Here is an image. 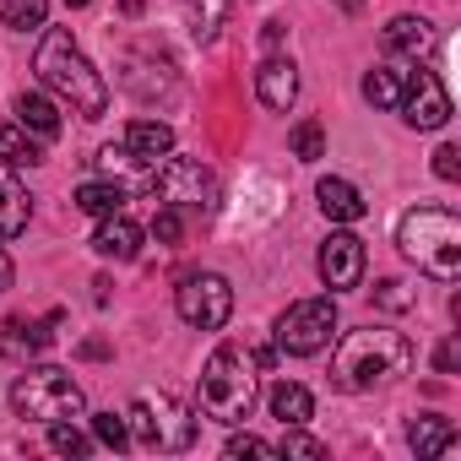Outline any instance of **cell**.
Wrapping results in <instances>:
<instances>
[{
	"label": "cell",
	"mask_w": 461,
	"mask_h": 461,
	"mask_svg": "<svg viewBox=\"0 0 461 461\" xmlns=\"http://www.w3.org/2000/svg\"><path fill=\"white\" fill-rule=\"evenodd\" d=\"M256 93H261L267 109H288V104L299 98V66L283 60V55L261 60V71H256Z\"/></svg>",
	"instance_id": "cell-14"
},
{
	"label": "cell",
	"mask_w": 461,
	"mask_h": 461,
	"mask_svg": "<svg viewBox=\"0 0 461 461\" xmlns=\"http://www.w3.org/2000/svg\"><path fill=\"white\" fill-rule=\"evenodd\" d=\"M407 364H412V342L402 331H380V326L348 331L331 353V385L358 396V391H375V385L407 375Z\"/></svg>",
	"instance_id": "cell-1"
},
{
	"label": "cell",
	"mask_w": 461,
	"mask_h": 461,
	"mask_svg": "<svg viewBox=\"0 0 461 461\" xmlns=\"http://www.w3.org/2000/svg\"><path fill=\"white\" fill-rule=\"evenodd\" d=\"M125 152H131L136 163L158 168V163L174 152V131H168L163 120H136V125H125Z\"/></svg>",
	"instance_id": "cell-17"
},
{
	"label": "cell",
	"mask_w": 461,
	"mask_h": 461,
	"mask_svg": "<svg viewBox=\"0 0 461 461\" xmlns=\"http://www.w3.org/2000/svg\"><path fill=\"white\" fill-rule=\"evenodd\" d=\"M179 17H185L195 44H212L228 23V0H179Z\"/></svg>",
	"instance_id": "cell-20"
},
{
	"label": "cell",
	"mask_w": 461,
	"mask_h": 461,
	"mask_svg": "<svg viewBox=\"0 0 461 461\" xmlns=\"http://www.w3.org/2000/svg\"><path fill=\"white\" fill-rule=\"evenodd\" d=\"M98 174H104V179H114V185H125V190H147V185H152V168H147V163H136V158L125 152V141H120V147L109 141V147L98 152Z\"/></svg>",
	"instance_id": "cell-19"
},
{
	"label": "cell",
	"mask_w": 461,
	"mask_h": 461,
	"mask_svg": "<svg viewBox=\"0 0 461 461\" xmlns=\"http://www.w3.org/2000/svg\"><path fill=\"white\" fill-rule=\"evenodd\" d=\"M50 450H55V456H87V450H93V439L60 418V423H50Z\"/></svg>",
	"instance_id": "cell-28"
},
{
	"label": "cell",
	"mask_w": 461,
	"mask_h": 461,
	"mask_svg": "<svg viewBox=\"0 0 461 461\" xmlns=\"http://www.w3.org/2000/svg\"><path fill=\"white\" fill-rule=\"evenodd\" d=\"M407 445L418 450V456H445V450H456V423L450 418H412L407 423Z\"/></svg>",
	"instance_id": "cell-21"
},
{
	"label": "cell",
	"mask_w": 461,
	"mask_h": 461,
	"mask_svg": "<svg viewBox=\"0 0 461 461\" xmlns=\"http://www.w3.org/2000/svg\"><path fill=\"white\" fill-rule=\"evenodd\" d=\"M375 304H380V310H407V304H412V294H407V283L385 277V283L375 288Z\"/></svg>",
	"instance_id": "cell-33"
},
{
	"label": "cell",
	"mask_w": 461,
	"mask_h": 461,
	"mask_svg": "<svg viewBox=\"0 0 461 461\" xmlns=\"http://www.w3.org/2000/svg\"><path fill=\"white\" fill-rule=\"evenodd\" d=\"M396 245L418 272H429L439 283H450L461 272V222L445 206H412L396 222Z\"/></svg>",
	"instance_id": "cell-3"
},
{
	"label": "cell",
	"mask_w": 461,
	"mask_h": 461,
	"mask_svg": "<svg viewBox=\"0 0 461 461\" xmlns=\"http://www.w3.org/2000/svg\"><path fill=\"white\" fill-rule=\"evenodd\" d=\"M331 337H337V304L331 299H299L277 315V348L294 353V358L321 353Z\"/></svg>",
	"instance_id": "cell-8"
},
{
	"label": "cell",
	"mask_w": 461,
	"mask_h": 461,
	"mask_svg": "<svg viewBox=\"0 0 461 461\" xmlns=\"http://www.w3.org/2000/svg\"><path fill=\"white\" fill-rule=\"evenodd\" d=\"M250 407H256V353L228 342L201 369V412L217 423H245Z\"/></svg>",
	"instance_id": "cell-4"
},
{
	"label": "cell",
	"mask_w": 461,
	"mask_h": 461,
	"mask_svg": "<svg viewBox=\"0 0 461 461\" xmlns=\"http://www.w3.org/2000/svg\"><path fill=\"white\" fill-rule=\"evenodd\" d=\"M125 185H114V179H87V185H77V206L87 212V217H109V212H125Z\"/></svg>",
	"instance_id": "cell-24"
},
{
	"label": "cell",
	"mask_w": 461,
	"mask_h": 461,
	"mask_svg": "<svg viewBox=\"0 0 461 461\" xmlns=\"http://www.w3.org/2000/svg\"><path fill=\"white\" fill-rule=\"evenodd\" d=\"M434 44H439V33H434V23H423V17H391V28H385V50H391V55L423 60V55H434Z\"/></svg>",
	"instance_id": "cell-16"
},
{
	"label": "cell",
	"mask_w": 461,
	"mask_h": 461,
	"mask_svg": "<svg viewBox=\"0 0 461 461\" xmlns=\"http://www.w3.org/2000/svg\"><path fill=\"white\" fill-rule=\"evenodd\" d=\"M434 174L456 185V179H461V147H439V152H434Z\"/></svg>",
	"instance_id": "cell-35"
},
{
	"label": "cell",
	"mask_w": 461,
	"mask_h": 461,
	"mask_svg": "<svg viewBox=\"0 0 461 461\" xmlns=\"http://www.w3.org/2000/svg\"><path fill=\"white\" fill-rule=\"evenodd\" d=\"M337 6H342V12H358V6H364V0H337Z\"/></svg>",
	"instance_id": "cell-39"
},
{
	"label": "cell",
	"mask_w": 461,
	"mask_h": 461,
	"mask_svg": "<svg viewBox=\"0 0 461 461\" xmlns=\"http://www.w3.org/2000/svg\"><path fill=\"white\" fill-rule=\"evenodd\" d=\"M66 6H93V0H66Z\"/></svg>",
	"instance_id": "cell-40"
},
{
	"label": "cell",
	"mask_w": 461,
	"mask_h": 461,
	"mask_svg": "<svg viewBox=\"0 0 461 461\" xmlns=\"http://www.w3.org/2000/svg\"><path fill=\"white\" fill-rule=\"evenodd\" d=\"M93 434H98V445H109V450H125V445H131V423H125L120 412H98V418H93Z\"/></svg>",
	"instance_id": "cell-29"
},
{
	"label": "cell",
	"mask_w": 461,
	"mask_h": 461,
	"mask_svg": "<svg viewBox=\"0 0 461 461\" xmlns=\"http://www.w3.org/2000/svg\"><path fill=\"white\" fill-rule=\"evenodd\" d=\"M55 315L50 321H0V358H17V364H28L33 353H44L50 342H55Z\"/></svg>",
	"instance_id": "cell-12"
},
{
	"label": "cell",
	"mask_w": 461,
	"mask_h": 461,
	"mask_svg": "<svg viewBox=\"0 0 461 461\" xmlns=\"http://www.w3.org/2000/svg\"><path fill=\"white\" fill-rule=\"evenodd\" d=\"M315 201H321V212L331 217V222H358L369 206H364V195H358V185H348V179H321L315 185Z\"/></svg>",
	"instance_id": "cell-18"
},
{
	"label": "cell",
	"mask_w": 461,
	"mask_h": 461,
	"mask_svg": "<svg viewBox=\"0 0 461 461\" xmlns=\"http://www.w3.org/2000/svg\"><path fill=\"white\" fill-rule=\"evenodd\" d=\"M261 39H267V50H277V44H283V23H267V33H261Z\"/></svg>",
	"instance_id": "cell-37"
},
{
	"label": "cell",
	"mask_w": 461,
	"mask_h": 461,
	"mask_svg": "<svg viewBox=\"0 0 461 461\" xmlns=\"http://www.w3.org/2000/svg\"><path fill=\"white\" fill-rule=\"evenodd\" d=\"M17 125L33 131L39 141H50V136H60V109L44 93H17Z\"/></svg>",
	"instance_id": "cell-22"
},
{
	"label": "cell",
	"mask_w": 461,
	"mask_h": 461,
	"mask_svg": "<svg viewBox=\"0 0 461 461\" xmlns=\"http://www.w3.org/2000/svg\"><path fill=\"white\" fill-rule=\"evenodd\" d=\"M456 358H461V353H456V342H445V348H439V353H434V364H439V369H445V375H450V369H456Z\"/></svg>",
	"instance_id": "cell-36"
},
{
	"label": "cell",
	"mask_w": 461,
	"mask_h": 461,
	"mask_svg": "<svg viewBox=\"0 0 461 461\" xmlns=\"http://www.w3.org/2000/svg\"><path fill=\"white\" fill-rule=\"evenodd\" d=\"M50 17V0H0V23L12 33H28V28H44Z\"/></svg>",
	"instance_id": "cell-27"
},
{
	"label": "cell",
	"mask_w": 461,
	"mask_h": 461,
	"mask_svg": "<svg viewBox=\"0 0 461 461\" xmlns=\"http://www.w3.org/2000/svg\"><path fill=\"white\" fill-rule=\"evenodd\" d=\"M396 109H402V120H407L412 131H439V125L450 120V93H445V82H439L434 71H407Z\"/></svg>",
	"instance_id": "cell-10"
},
{
	"label": "cell",
	"mask_w": 461,
	"mask_h": 461,
	"mask_svg": "<svg viewBox=\"0 0 461 461\" xmlns=\"http://www.w3.org/2000/svg\"><path fill=\"white\" fill-rule=\"evenodd\" d=\"M147 190L158 195V206H174V212H217V174L206 163H195V158H174L168 152L152 168Z\"/></svg>",
	"instance_id": "cell-6"
},
{
	"label": "cell",
	"mask_w": 461,
	"mask_h": 461,
	"mask_svg": "<svg viewBox=\"0 0 461 461\" xmlns=\"http://www.w3.org/2000/svg\"><path fill=\"white\" fill-rule=\"evenodd\" d=\"M28 217H33V195L23 190V179L6 163H0V240H17L28 228Z\"/></svg>",
	"instance_id": "cell-15"
},
{
	"label": "cell",
	"mask_w": 461,
	"mask_h": 461,
	"mask_svg": "<svg viewBox=\"0 0 461 461\" xmlns=\"http://www.w3.org/2000/svg\"><path fill=\"white\" fill-rule=\"evenodd\" d=\"M326 152V131L315 125V120H304V125H294V158H304V163H315Z\"/></svg>",
	"instance_id": "cell-30"
},
{
	"label": "cell",
	"mask_w": 461,
	"mask_h": 461,
	"mask_svg": "<svg viewBox=\"0 0 461 461\" xmlns=\"http://www.w3.org/2000/svg\"><path fill=\"white\" fill-rule=\"evenodd\" d=\"M402 77H407V71H391V66H375V71L364 77V98H369L375 109H396V104H402Z\"/></svg>",
	"instance_id": "cell-26"
},
{
	"label": "cell",
	"mask_w": 461,
	"mask_h": 461,
	"mask_svg": "<svg viewBox=\"0 0 461 461\" xmlns=\"http://www.w3.org/2000/svg\"><path fill=\"white\" fill-rule=\"evenodd\" d=\"M179 234H185V217H179L174 206H158V217H152V240H158V245H179Z\"/></svg>",
	"instance_id": "cell-32"
},
{
	"label": "cell",
	"mask_w": 461,
	"mask_h": 461,
	"mask_svg": "<svg viewBox=\"0 0 461 461\" xmlns=\"http://www.w3.org/2000/svg\"><path fill=\"white\" fill-rule=\"evenodd\" d=\"M12 407H17V418H33V423H60V418H82L87 396H82V385H77L66 369L44 364V369L17 375V385H12Z\"/></svg>",
	"instance_id": "cell-5"
},
{
	"label": "cell",
	"mask_w": 461,
	"mask_h": 461,
	"mask_svg": "<svg viewBox=\"0 0 461 461\" xmlns=\"http://www.w3.org/2000/svg\"><path fill=\"white\" fill-rule=\"evenodd\" d=\"M125 423L147 450H190L195 445V418L174 396H136Z\"/></svg>",
	"instance_id": "cell-7"
},
{
	"label": "cell",
	"mask_w": 461,
	"mask_h": 461,
	"mask_svg": "<svg viewBox=\"0 0 461 461\" xmlns=\"http://www.w3.org/2000/svg\"><path fill=\"white\" fill-rule=\"evenodd\" d=\"M267 402H272V418H277L283 429H294V423H304V418L315 412V396H310L299 380H277Z\"/></svg>",
	"instance_id": "cell-23"
},
{
	"label": "cell",
	"mask_w": 461,
	"mask_h": 461,
	"mask_svg": "<svg viewBox=\"0 0 461 461\" xmlns=\"http://www.w3.org/2000/svg\"><path fill=\"white\" fill-rule=\"evenodd\" d=\"M93 250H98L104 261H136V250H141V228H136L125 212H109V217H98Z\"/></svg>",
	"instance_id": "cell-13"
},
{
	"label": "cell",
	"mask_w": 461,
	"mask_h": 461,
	"mask_svg": "<svg viewBox=\"0 0 461 461\" xmlns=\"http://www.w3.org/2000/svg\"><path fill=\"white\" fill-rule=\"evenodd\" d=\"M321 283L331 294L364 283V240L358 234H348V228L342 234H326V245H321Z\"/></svg>",
	"instance_id": "cell-11"
},
{
	"label": "cell",
	"mask_w": 461,
	"mask_h": 461,
	"mask_svg": "<svg viewBox=\"0 0 461 461\" xmlns=\"http://www.w3.org/2000/svg\"><path fill=\"white\" fill-rule=\"evenodd\" d=\"M0 163H6V168H33V163H44L39 136H28L23 125H0Z\"/></svg>",
	"instance_id": "cell-25"
},
{
	"label": "cell",
	"mask_w": 461,
	"mask_h": 461,
	"mask_svg": "<svg viewBox=\"0 0 461 461\" xmlns=\"http://www.w3.org/2000/svg\"><path fill=\"white\" fill-rule=\"evenodd\" d=\"M228 456H283L272 439H256V434H234L228 439Z\"/></svg>",
	"instance_id": "cell-34"
},
{
	"label": "cell",
	"mask_w": 461,
	"mask_h": 461,
	"mask_svg": "<svg viewBox=\"0 0 461 461\" xmlns=\"http://www.w3.org/2000/svg\"><path fill=\"white\" fill-rule=\"evenodd\" d=\"M174 310H179L185 326L217 331V326H228V315H234V288H228V277H217V272H195V277L179 283Z\"/></svg>",
	"instance_id": "cell-9"
},
{
	"label": "cell",
	"mask_w": 461,
	"mask_h": 461,
	"mask_svg": "<svg viewBox=\"0 0 461 461\" xmlns=\"http://www.w3.org/2000/svg\"><path fill=\"white\" fill-rule=\"evenodd\" d=\"M283 456H304V461H326V445L321 439H310V434H299V423L283 434V445H277Z\"/></svg>",
	"instance_id": "cell-31"
},
{
	"label": "cell",
	"mask_w": 461,
	"mask_h": 461,
	"mask_svg": "<svg viewBox=\"0 0 461 461\" xmlns=\"http://www.w3.org/2000/svg\"><path fill=\"white\" fill-rule=\"evenodd\" d=\"M12 288V261H6V250H0V294Z\"/></svg>",
	"instance_id": "cell-38"
},
{
	"label": "cell",
	"mask_w": 461,
	"mask_h": 461,
	"mask_svg": "<svg viewBox=\"0 0 461 461\" xmlns=\"http://www.w3.org/2000/svg\"><path fill=\"white\" fill-rule=\"evenodd\" d=\"M33 71H39V82H44L55 98H66L82 120H98V114L109 109L104 77L87 66V55L77 50V39H71L66 28H50V33H44V44H39V55H33Z\"/></svg>",
	"instance_id": "cell-2"
}]
</instances>
